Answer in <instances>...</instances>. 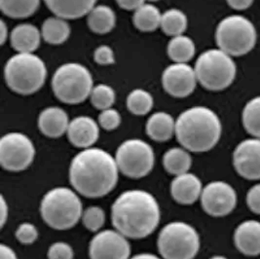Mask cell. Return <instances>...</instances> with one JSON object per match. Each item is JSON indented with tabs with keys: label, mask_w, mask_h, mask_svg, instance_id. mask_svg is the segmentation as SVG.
Instances as JSON below:
<instances>
[{
	"label": "cell",
	"mask_w": 260,
	"mask_h": 259,
	"mask_svg": "<svg viewBox=\"0 0 260 259\" xmlns=\"http://www.w3.org/2000/svg\"><path fill=\"white\" fill-rule=\"evenodd\" d=\"M36 147L32 141L22 133L13 132L0 140V164L9 172H22L32 164Z\"/></svg>",
	"instance_id": "11"
},
{
	"label": "cell",
	"mask_w": 260,
	"mask_h": 259,
	"mask_svg": "<svg viewBox=\"0 0 260 259\" xmlns=\"http://www.w3.org/2000/svg\"><path fill=\"white\" fill-rule=\"evenodd\" d=\"M40 0H0L4 15L12 19H25L37 11Z\"/></svg>",
	"instance_id": "28"
},
{
	"label": "cell",
	"mask_w": 260,
	"mask_h": 259,
	"mask_svg": "<svg viewBox=\"0 0 260 259\" xmlns=\"http://www.w3.org/2000/svg\"><path fill=\"white\" fill-rule=\"evenodd\" d=\"M247 204L251 212L260 215V183L253 185L248 190Z\"/></svg>",
	"instance_id": "38"
},
{
	"label": "cell",
	"mask_w": 260,
	"mask_h": 259,
	"mask_svg": "<svg viewBox=\"0 0 260 259\" xmlns=\"http://www.w3.org/2000/svg\"><path fill=\"white\" fill-rule=\"evenodd\" d=\"M0 23H1V25H0V43H1V45H3L6 42L7 38H8V27H7V25H6L4 21H1Z\"/></svg>",
	"instance_id": "43"
},
{
	"label": "cell",
	"mask_w": 260,
	"mask_h": 259,
	"mask_svg": "<svg viewBox=\"0 0 260 259\" xmlns=\"http://www.w3.org/2000/svg\"><path fill=\"white\" fill-rule=\"evenodd\" d=\"M70 123L68 113L58 106L45 108L38 117V128L44 136L52 139H57L66 134Z\"/></svg>",
	"instance_id": "19"
},
{
	"label": "cell",
	"mask_w": 260,
	"mask_h": 259,
	"mask_svg": "<svg viewBox=\"0 0 260 259\" xmlns=\"http://www.w3.org/2000/svg\"><path fill=\"white\" fill-rule=\"evenodd\" d=\"M194 70L198 82L210 91L224 90L236 77L234 60L220 49H211L202 53Z\"/></svg>",
	"instance_id": "7"
},
{
	"label": "cell",
	"mask_w": 260,
	"mask_h": 259,
	"mask_svg": "<svg viewBox=\"0 0 260 259\" xmlns=\"http://www.w3.org/2000/svg\"><path fill=\"white\" fill-rule=\"evenodd\" d=\"M0 223L1 227L4 226L6 222V219L8 217V205L6 204V201L3 196H1V203H0Z\"/></svg>",
	"instance_id": "42"
},
{
	"label": "cell",
	"mask_w": 260,
	"mask_h": 259,
	"mask_svg": "<svg viewBox=\"0 0 260 259\" xmlns=\"http://www.w3.org/2000/svg\"><path fill=\"white\" fill-rule=\"evenodd\" d=\"M42 38L52 45L66 42L71 36V26L67 20L59 17H51L44 21L41 27Z\"/></svg>",
	"instance_id": "24"
},
{
	"label": "cell",
	"mask_w": 260,
	"mask_h": 259,
	"mask_svg": "<svg viewBox=\"0 0 260 259\" xmlns=\"http://www.w3.org/2000/svg\"><path fill=\"white\" fill-rule=\"evenodd\" d=\"M41 37V31L36 25L21 24L13 28L10 41L18 53H34L40 45Z\"/></svg>",
	"instance_id": "21"
},
{
	"label": "cell",
	"mask_w": 260,
	"mask_h": 259,
	"mask_svg": "<svg viewBox=\"0 0 260 259\" xmlns=\"http://www.w3.org/2000/svg\"><path fill=\"white\" fill-rule=\"evenodd\" d=\"M0 259H18L12 248L4 244L0 246Z\"/></svg>",
	"instance_id": "41"
},
{
	"label": "cell",
	"mask_w": 260,
	"mask_h": 259,
	"mask_svg": "<svg viewBox=\"0 0 260 259\" xmlns=\"http://www.w3.org/2000/svg\"><path fill=\"white\" fill-rule=\"evenodd\" d=\"M210 259H228L226 258L225 256H222V255H215V256H213V257H211Z\"/></svg>",
	"instance_id": "45"
},
{
	"label": "cell",
	"mask_w": 260,
	"mask_h": 259,
	"mask_svg": "<svg viewBox=\"0 0 260 259\" xmlns=\"http://www.w3.org/2000/svg\"><path fill=\"white\" fill-rule=\"evenodd\" d=\"M118 174L115 158L95 147L76 154L70 167L72 187L87 198H101L110 193L117 185Z\"/></svg>",
	"instance_id": "1"
},
{
	"label": "cell",
	"mask_w": 260,
	"mask_h": 259,
	"mask_svg": "<svg viewBox=\"0 0 260 259\" xmlns=\"http://www.w3.org/2000/svg\"><path fill=\"white\" fill-rule=\"evenodd\" d=\"M49 10L64 20H75L88 15L96 0H44Z\"/></svg>",
	"instance_id": "20"
},
{
	"label": "cell",
	"mask_w": 260,
	"mask_h": 259,
	"mask_svg": "<svg viewBox=\"0 0 260 259\" xmlns=\"http://www.w3.org/2000/svg\"><path fill=\"white\" fill-rule=\"evenodd\" d=\"M162 14L153 4L144 3L137 10L133 17L135 26L143 33H151L161 25Z\"/></svg>",
	"instance_id": "26"
},
{
	"label": "cell",
	"mask_w": 260,
	"mask_h": 259,
	"mask_svg": "<svg viewBox=\"0 0 260 259\" xmlns=\"http://www.w3.org/2000/svg\"><path fill=\"white\" fill-rule=\"evenodd\" d=\"M253 0H227L229 6L235 10H246L252 4Z\"/></svg>",
	"instance_id": "40"
},
{
	"label": "cell",
	"mask_w": 260,
	"mask_h": 259,
	"mask_svg": "<svg viewBox=\"0 0 260 259\" xmlns=\"http://www.w3.org/2000/svg\"><path fill=\"white\" fill-rule=\"evenodd\" d=\"M47 69L44 61L32 53H18L7 60L4 78L13 92L28 95L36 93L45 83Z\"/></svg>",
	"instance_id": "5"
},
{
	"label": "cell",
	"mask_w": 260,
	"mask_h": 259,
	"mask_svg": "<svg viewBox=\"0 0 260 259\" xmlns=\"http://www.w3.org/2000/svg\"><path fill=\"white\" fill-rule=\"evenodd\" d=\"M72 247L64 242H57L51 245L48 250V259H73Z\"/></svg>",
	"instance_id": "36"
},
{
	"label": "cell",
	"mask_w": 260,
	"mask_h": 259,
	"mask_svg": "<svg viewBox=\"0 0 260 259\" xmlns=\"http://www.w3.org/2000/svg\"><path fill=\"white\" fill-rule=\"evenodd\" d=\"M115 99L116 94L114 90L107 84L95 85L90 94L92 105L101 111L111 108V106L115 103Z\"/></svg>",
	"instance_id": "32"
},
{
	"label": "cell",
	"mask_w": 260,
	"mask_h": 259,
	"mask_svg": "<svg viewBox=\"0 0 260 259\" xmlns=\"http://www.w3.org/2000/svg\"><path fill=\"white\" fill-rule=\"evenodd\" d=\"M196 52L195 43L188 36L173 37L168 44V55L170 59L178 63H186L194 57Z\"/></svg>",
	"instance_id": "27"
},
{
	"label": "cell",
	"mask_w": 260,
	"mask_h": 259,
	"mask_svg": "<svg viewBox=\"0 0 260 259\" xmlns=\"http://www.w3.org/2000/svg\"><path fill=\"white\" fill-rule=\"evenodd\" d=\"M69 141L78 148H90L100 137L99 124L89 116H78L72 119L67 132Z\"/></svg>",
	"instance_id": "16"
},
{
	"label": "cell",
	"mask_w": 260,
	"mask_h": 259,
	"mask_svg": "<svg viewBox=\"0 0 260 259\" xmlns=\"http://www.w3.org/2000/svg\"><path fill=\"white\" fill-rule=\"evenodd\" d=\"M127 107L131 113L135 115H145L153 107V98L145 90L136 89L127 98Z\"/></svg>",
	"instance_id": "31"
},
{
	"label": "cell",
	"mask_w": 260,
	"mask_h": 259,
	"mask_svg": "<svg viewBox=\"0 0 260 259\" xmlns=\"http://www.w3.org/2000/svg\"><path fill=\"white\" fill-rule=\"evenodd\" d=\"M158 250L164 259H194L200 249V237L190 224L174 221L160 231Z\"/></svg>",
	"instance_id": "9"
},
{
	"label": "cell",
	"mask_w": 260,
	"mask_h": 259,
	"mask_svg": "<svg viewBox=\"0 0 260 259\" xmlns=\"http://www.w3.org/2000/svg\"><path fill=\"white\" fill-rule=\"evenodd\" d=\"M203 186L200 178L191 173L175 177L171 184V194L180 205H192L201 197Z\"/></svg>",
	"instance_id": "17"
},
{
	"label": "cell",
	"mask_w": 260,
	"mask_h": 259,
	"mask_svg": "<svg viewBox=\"0 0 260 259\" xmlns=\"http://www.w3.org/2000/svg\"><path fill=\"white\" fill-rule=\"evenodd\" d=\"M188 20L184 13L178 9H170L162 14L161 28L167 36H181L187 28Z\"/></svg>",
	"instance_id": "29"
},
{
	"label": "cell",
	"mask_w": 260,
	"mask_h": 259,
	"mask_svg": "<svg viewBox=\"0 0 260 259\" xmlns=\"http://www.w3.org/2000/svg\"><path fill=\"white\" fill-rule=\"evenodd\" d=\"M234 243L241 253L248 256L259 255V221L249 219L240 224L234 233Z\"/></svg>",
	"instance_id": "18"
},
{
	"label": "cell",
	"mask_w": 260,
	"mask_h": 259,
	"mask_svg": "<svg viewBox=\"0 0 260 259\" xmlns=\"http://www.w3.org/2000/svg\"><path fill=\"white\" fill-rule=\"evenodd\" d=\"M83 225L92 232H98L103 228L106 222V212L96 206H92L86 209L82 213Z\"/></svg>",
	"instance_id": "33"
},
{
	"label": "cell",
	"mask_w": 260,
	"mask_h": 259,
	"mask_svg": "<svg viewBox=\"0 0 260 259\" xmlns=\"http://www.w3.org/2000/svg\"><path fill=\"white\" fill-rule=\"evenodd\" d=\"M115 160L119 172L123 175L131 178H142L152 171L155 156L150 144L139 139H132L120 144Z\"/></svg>",
	"instance_id": "10"
},
{
	"label": "cell",
	"mask_w": 260,
	"mask_h": 259,
	"mask_svg": "<svg viewBox=\"0 0 260 259\" xmlns=\"http://www.w3.org/2000/svg\"><path fill=\"white\" fill-rule=\"evenodd\" d=\"M145 131L155 142H167L176 135V120L167 112H156L148 118Z\"/></svg>",
	"instance_id": "22"
},
{
	"label": "cell",
	"mask_w": 260,
	"mask_h": 259,
	"mask_svg": "<svg viewBox=\"0 0 260 259\" xmlns=\"http://www.w3.org/2000/svg\"><path fill=\"white\" fill-rule=\"evenodd\" d=\"M242 120L248 134L260 139V96L253 98L246 105Z\"/></svg>",
	"instance_id": "30"
},
{
	"label": "cell",
	"mask_w": 260,
	"mask_h": 259,
	"mask_svg": "<svg viewBox=\"0 0 260 259\" xmlns=\"http://www.w3.org/2000/svg\"><path fill=\"white\" fill-rule=\"evenodd\" d=\"M233 165L239 176L249 180L260 179V139L240 142L233 153Z\"/></svg>",
	"instance_id": "15"
},
{
	"label": "cell",
	"mask_w": 260,
	"mask_h": 259,
	"mask_svg": "<svg viewBox=\"0 0 260 259\" xmlns=\"http://www.w3.org/2000/svg\"><path fill=\"white\" fill-rule=\"evenodd\" d=\"M195 70L187 63L169 66L162 75V85L166 92L175 98H186L192 94L197 85Z\"/></svg>",
	"instance_id": "14"
},
{
	"label": "cell",
	"mask_w": 260,
	"mask_h": 259,
	"mask_svg": "<svg viewBox=\"0 0 260 259\" xmlns=\"http://www.w3.org/2000/svg\"><path fill=\"white\" fill-rule=\"evenodd\" d=\"M160 218L158 202L152 194L141 189L123 192L111 207L115 230L129 239L139 240L151 235Z\"/></svg>",
	"instance_id": "2"
},
{
	"label": "cell",
	"mask_w": 260,
	"mask_h": 259,
	"mask_svg": "<svg viewBox=\"0 0 260 259\" xmlns=\"http://www.w3.org/2000/svg\"><path fill=\"white\" fill-rule=\"evenodd\" d=\"M88 25L90 29L98 35L110 33L116 23L114 11L107 5L95 6L88 14Z\"/></svg>",
	"instance_id": "23"
},
{
	"label": "cell",
	"mask_w": 260,
	"mask_h": 259,
	"mask_svg": "<svg viewBox=\"0 0 260 259\" xmlns=\"http://www.w3.org/2000/svg\"><path fill=\"white\" fill-rule=\"evenodd\" d=\"M16 238L23 245H31L38 238V230L32 223L20 224L16 230Z\"/></svg>",
	"instance_id": "35"
},
{
	"label": "cell",
	"mask_w": 260,
	"mask_h": 259,
	"mask_svg": "<svg viewBox=\"0 0 260 259\" xmlns=\"http://www.w3.org/2000/svg\"><path fill=\"white\" fill-rule=\"evenodd\" d=\"M82 202L71 188L56 187L44 195L40 212L44 222L55 230H69L82 217Z\"/></svg>",
	"instance_id": "4"
},
{
	"label": "cell",
	"mask_w": 260,
	"mask_h": 259,
	"mask_svg": "<svg viewBox=\"0 0 260 259\" xmlns=\"http://www.w3.org/2000/svg\"><path fill=\"white\" fill-rule=\"evenodd\" d=\"M93 88L91 72L77 62L60 66L52 78L54 94L67 105L81 104L90 96Z\"/></svg>",
	"instance_id": "6"
},
{
	"label": "cell",
	"mask_w": 260,
	"mask_h": 259,
	"mask_svg": "<svg viewBox=\"0 0 260 259\" xmlns=\"http://www.w3.org/2000/svg\"><path fill=\"white\" fill-rule=\"evenodd\" d=\"M94 58L95 62L101 66H109L115 61L114 52L107 45H102L96 48L94 53Z\"/></svg>",
	"instance_id": "37"
},
{
	"label": "cell",
	"mask_w": 260,
	"mask_h": 259,
	"mask_svg": "<svg viewBox=\"0 0 260 259\" xmlns=\"http://www.w3.org/2000/svg\"><path fill=\"white\" fill-rule=\"evenodd\" d=\"M201 205L209 215L221 217L228 215L236 208V191L225 181H212L202 191Z\"/></svg>",
	"instance_id": "12"
},
{
	"label": "cell",
	"mask_w": 260,
	"mask_h": 259,
	"mask_svg": "<svg viewBox=\"0 0 260 259\" xmlns=\"http://www.w3.org/2000/svg\"><path fill=\"white\" fill-rule=\"evenodd\" d=\"M257 39L253 24L243 16L224 18L216 27L215 40L220 50L231 57H241L250 52Z\"/></svg>",
	"instance_id": "8"
},
{
	"label": "cell",
	"mask_w": 260,
	"mask_h": 259,
	"mask_svg": "<svg viewBox=\"0 0 260 259\" xmlns=\"http://www.w3.org/2000/svg\"><path fill=\"white\" fill-rule=\"evenodd\" d=\"M130 259H161L154 254L151 253H140V254H137L133 257H131Z\"/></svg>",
	"instance_id": "44"
},
{
	"label": "cell",
	"mask_w": 260,
	"mask_h": 259,
	"mask_svg": "<svg viewBox=\"0 0 260 259\" xmlns=\"http://www.w3.org/2000/svg\"><path fill=\"white\" fill-rule=\"evenodd\" d=\"M117 230L99 232L90 242V259H130L131 246Z\"/></svg>",
	"instance_id": "13"
},
{
	"label": "cell",
	"mask_w": 260,
	"mask_h": 259,
	"mask_svg": "<svg viewBox=\"0 0 260 259\" xmlns=\"http://www.w3.org/2000/svg\"><path fill=\"white\" fill-rule=\"evenodd\" d=\"M222 132L220 119L209 107L194 106L176 120V137L183 148L191 152H207L219 142Z\"/></svg>",
	"instance_id": "3"
},
{
	"label": "cell",
	"mask_w": 260,
	"mask_h": 259,
	"mask_svg": "<svg viewBox=\"0 0 260 259\" xmlns=\"http://www.w3.org/2000/svg\"><path fill=\"white\" fill-rule=\"evenodd\" d=\"M191 165L192 158L185 148H171L163 156V166L166 171L175 177L188 173Z\"/></svg>",
	"instance_id": "25"
},
{
	"label": "cell",
	"mask_w": 260,
	"mask_h": 259,
	"mask_svg": "<svg viewBox=\"0 0 260 259\" xmlns=\"http://www.w3.org/2000/svg\"><path fill=\"white\" fill-rule=\"evenodd\" d=\"M146 0H116L119 6L125 10H137Z\"/></svg>",
	"instance_id": "39"
},
{
	"label": "cell",
	"mask_w": 260,
	"mask_h": 259,
	"mask_svg": "<svg viewBox=\"0 0 260 259\" xmlns=\"http://www.w3.org/2000/svg\"><path fill=\"white\" fill-rule=\"evenodd\" d=\"M121 124V115L116 109L107 108L99 115V125L104 130L113 131Z\"/></svg>",
	"instance_id": "34"
},
{
	"label": "cell",
	"mask_w": 260,
	"mask_h": 259,
	"mask_svg": "<svg viewBox=\"0 0 260 259\" xmlns=\"http://www.w3.org/2000/svg\"><path fill=\"white\" fill-rule=\"evenodd\" d=\"M147 1H149V2H157V1H159V0H147Z\"/></svg>",
	"instance_id": "46"
}]
</instances>
